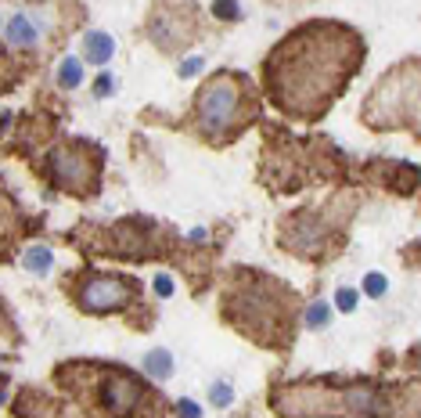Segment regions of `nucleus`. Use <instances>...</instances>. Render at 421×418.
<instances>
[{
	"instance_id": "nucleus-1",
	"label": "nucleus",
	"mask_w": 421,
	"mask_h": 418,
	"mask_svg": "<svg viewBox=\"0 0 421 418\" xmlns=\"http://www.w3.org/2000/svg\"><path fill=\"white\" fill-rule=\"evenodd\" d=\"M360 61V40L346 26H303L267 61L270 94L285 112L313 119L346 91Z\"/></svg>"
},
{
	"instance_id": "nucleus-2",
	"label": "nucleus",
	"mask_w": 421,
	"mask_h": 418,
	"mask_svg": "<svg viewBox=\"0 0 421 418\" xmlns=\"http://www.w3.org/2000/svg\"><path fill=\"white\" fill-rule=\"evenodd\" d=\"M241 104H245V94H241L238 76H216V79H209L205 87L198 91V101H195L202 134L205 137H216V141L227 137L241 123Z\"/></svg>"
},
{
	"instance_id": "nucleus-3",
	"label": "nucleus",
	"mask_w": 421,
	"mask_h": 418,
	"mask_svg": "<svg viewBox=\"0 0 421 418\" xmlns=\"http://www.w3.org/2000/svg\"><path fill=\"white\" fill-rule=\"evenodd\" d=\"M47 170H51V180L58 187H69V192H90L97 180L94 159H87L79 148H54L47 155Z\"/></svg>"
},
{
	"instance_id": "nucleus-4",
	"label": "nucleus",
	"mask_w": 421,
	"mask_h": 418,
	"mask_svg": "<svg viewBox=\"0 0 421 418\" xmlns=\"http://www.w3.org/2000/svg\"><path fill=\"white\" fill-rule=\"evenodd\" d=\"M130 285L122 278H94L79 288V303L87 307L90 314H109V310H119L130 303Z\"/></svg>"
},
{
	"instance_id": "nucleus-5",
	"label": "nucleus",
	"mask_w": 421,
	"mask_h": 418,
	"mask_svg": "<svg viewBox=\"0 0 421 418\" xmlns=\"http://www.w3.org/2000/svg\"><path fill=\"white\" fill-rule=\"evenodd\" d=\"M141 401V386L130 379V375H109L104 382V408H109L112 418H126Z\"/></svg>"
},
{
	"instance_id": "nucleus-6",
	"label": "nucleus",
	"mask_w": 421,
	"mask_h": 418,
	"mask_svg": "<svg viewBox=\"0 0 421 418\" xmlns=\"http://www.w3.org/2000/svg\"><path fill=\"white\" fill-rule=\"evenodd\" d=\"M83 51H87V61L104 65V61L112 58V51H116V40L109 33H87V36H83Z\"/></svg>"
},
{
	"instance_id": "nucleus-7",
	"label": "nucleus",
	"mask_w": 421,
	"mask_h": 418,
	"mask_svg": "<svg viewBox=\"0 0 421 418\" xmlns=\"http://www.w3.org/2000/svg\"><path fill=\"white\" fill-rule=\"evenodd\" d=\"M8 40H11L15 47H33L36 40H40L33 18H29V15H15L11 22H8Z\"/></svg>"
},
{
	"instance_id": "nucleus-8",
	"label": "nucleus",
	"mask_w": 421,
	"mask_h": 418,
	"mask_svg": "<svg viewBox=\"0 0 421 418\" xmlns=\"http://www.w3.org/2000/svg\"><path fill=\"white\" fill-rule=\"evenodd\" d=\"M144 371L155 375V379H170V375H173V357L166 350H148V353H144Z\"/></svg>"
},
{
	"instance_id": "nucleus-9",
	"label": "nucleus",
	"mask_w": 421,
	"mask_h": 418,
	"mask_svg": "<svg viewBox=\"0 0 421 418\" xmlns=\"http://www.w3.org/2000/svg\"><path fill=\"white\" fill-rule=\"evenodd\" d=\"M51 263H54V253H51L47 245H33V249H26V253H22V267L33 270V274H44V270H51Z\"/></svg>"
},
{
	"instance_id": "nucleus-10",
	"label": "nucleus",
	"mask_w": 421,
	"mask_h": 418,
	"mask_svg": "<svg viewBox=\"0 0 421 418\" xmlns=\"http://www.w3.org/2000/svg\"><path fill=\"white\" fill-rule=\"evenodd\" d=\"M58 83L65 91H76L79 83H83V61L79 58H65V61H61V65H58Z\"/></svg>"
},
{
	"instance_id": "nucleus-11",
	"label": "nucleus",
	"mask_w": 421,
	"mask_h": 418,
	"mask_svg": "<svg viewBox=\"0 0 421 418\" xmlns=\"http://www.w3.org/2000/svg\"><path fill=\"white\" fill-rule=\"evenodd\" d=\"M328 321H331V307L321 303V300H317V303H310V310H306V325L317 332V328H324Z\"/></svg>"
},
{
	"instance_id": "nucleus-12",
	"label": "nucleus",
	"mask_w": 421,
	"mask_h": 418,
	"mask_svg": "<svg viewBox=\"0 0 421 418\" xmlns=\"http://www.w3.org/2000/svg\"><path fill=\"white\" fill-rule=\"evenodd\" d=\"M364 292H367L371 300H382L386 296V274H378V270H374V274H367L364 278Z\"/></svg>"
},
{
	"instance_id": "nucleus-13",
	"label": "nucleus",
	"mask_w": 421,
	"mask_h": 418,
	"mask_svg": "<svg viewBox=\"0 0 421 418\" xmlns=\"http://www.w3.org/2000/svg\"><path fill=\"white\" fill-rule=\"evenodd\" d=\"M230 401H235V389H230L227 382H216V386H213V404H216V408H227Z\"/></svg>"
},
{
	"instance_id": "nucleus-14",
	"label": "nucleus",
	"mask_w": 421,
	"mask_h": 418,
	"mask_svg": "<svg viewBox=\"0 0 421 418\" xmlns=\"http://www.w3.org/2000/svg\"><path fill=\"white\" fill-rule=\"evenodd\" d=\"M335 303H339V310H346V314H349V310L356 307V292H353V288H339V296H335Z\"/></svg>"
},
{
	"instance_id": "nucleus-15",
	"label": "nucleus",
	"mask_w": 421,
	"mask_h": 418,
	"mask_svg": "<svg viewBox=\"0 0 421 418\" xmlns=\"http://www.w3.org/2000/svg\"><path fill=\"white\" fill-rule=\"evenodd\" d=\"M94 94H97V98H109V94H116V83H112V76H97V87H94Z\"/></svg>"
},
{
	"instance_id": "nucleus-16",
	"label": "nucleus",
	"mask_w": 421,
	"mask_h": 418,
	"mask_svg": "<svg viewBox=\"0 0 421 418\" xmlns=\"http://www.w3.org/2000/svg\"><path fill=\"white\" fill-rule=\"evenodd\" d=\"M155 292H159V296H173V278L170 274H159L155 278Z\"/></svg>"
},
{
	"instance_id": "nucleus-17",
	"label": "nucleus",
	"mask_w": 421,
	"mask_h": 418,
	"mask_svg": "<svg viewBox=\"0 0 421 418\" xmlns=\"http://www.w3.org/2000/svg\"><path fill=\"white\" fill-rule=\"evenodd\" d=\"M177 411H180V418H202V408H198V404H191V401H180V404H177Z\"/></svg>"
},
{
	"instance_id": "nucleus-18",
	"label": "nucleus",
	"mask_w": 421,
	"mask_h": 418,
	"mask_svg": "<svg viewBox=\"0 0 421 418\" xmlns=\"http://www.w3.org/2000/svg\"><path fill=\"white\" fill-rule=\"evenodd\" d=\"M213 11H216L220 18H241V8H238V4H216Z\"/></svg>"
},
{
	"instance_id": "nucleus-19",
	"label": "nucleus",
	"mask_w": 421,
	"mask_h": 418,
	"mask_svg": "<svg viewBox=\"0 0 421 418\" xmlns=\"http://www.w3.org/2000/svg\"><path fill=\"white\" fill-rule=\"evenodd\" d=\"M198 69H202V58H187L184 65H180V76H195Z\"/></svg>"
},
{
	"instance_id": "nucleus-20",
	"label": "nucleus",
	"mask_w": 421,
	"mask_h": 418,
	"mask_svg": "<svg viewBox=\"0 0 421 418\" xmlns=\"http://www.w3.org/2000/svg\"><path fill=\"white\" fill-rule=\"evenodd\" d=\"M0 76H4V61H0Z\"/></svg>"
}]
</instances>
